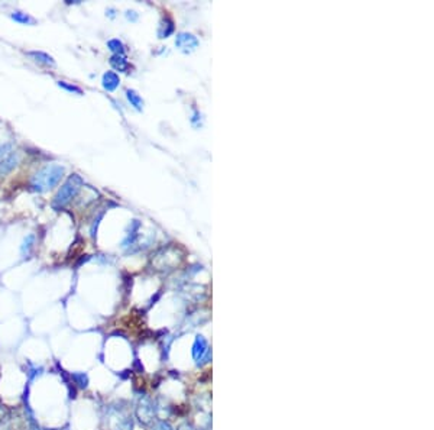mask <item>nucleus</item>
Instances as JSON below:
<instances>
[{"label":"nucleus","mask_w":434,"mask_h":430,"mask_svg":"<svg viewBox=\"0 0 434 430\" xmlns=\"http://www.w3.org/2000/svg\"><path fill=\"white\" fill-rule=\"evenodd\" d=\"M65 174V168L60 164H46L43 168L36 172L32 180H31V189L34 192L38 193H43L48 192L51 189H54L55 186H58V183L63 180Z\"/></svg>","instance_id":"obj_1"},{"label":"nucleus","mask_w":434,"mask_h":430,"mask_svg":"<svg viewBox=\"0 0 434 430\" xmlns=\"http://www.w3.org/2000/svg\"><path fill=\"white\" fill-rule=\"evenodd\" d=\"M83 186H84V181L78 174L70 175L67 178V181L61 186V189L58 190V193L55 194V197L52 200V207L55 210H61L78 194Z\"/></svg>","instance_id":"obj_2"},{"label":"nucleus","mask_w":434,"mask_h":430,"mask_svg":"<svg viewBox=\"0 0 434 430\" xmlns=\"http://www.w3.org/2000/svg\"><path fill=\"white\" fill-rule=\"evenodd\" d=\"M18 152L10 144L0 145V174H7L18 165Z\"/></svg>","instance_id":"obj_3"},{"label":"nucleus","mask_w":434,"mask_h":430,"mask_svg":"<svg viewBox=\"0 0 434 430\" xmlns=\"http://www.w3.org/2000/svg\"><path fill=\"white\" fill-rule=\"evenodd\" d=\"M175 45L182 51V52H191L198 46V41L194 35L191 34H178L175 38Z\"/></svg>","instance_id":"obj_4"},{"label":"nucleus","mask_w":434,"mask_h":430,"mask_svg":"<svg viewBox=\"0 0 434 430\" xmlns=\"http://www.w3.org/2000/svg\"><path fill=\"white\" fill-rule=\"evenodd\" d=\"M206 353H209V348H207V341L203 336H197L193 345V358L195 362H200L204 359Z\"/></svg>","instance_id":"obj_5"},{"label":"nucleus","mask_w":434,"mask_h":430,"mask_svg":"<svg viewBox=\"0 0 434 430\" xmlns=\"http://www.w3.org/2000/svg\"><path fill=\"white\" fill-rule=\"evenodd\" d=\"M103 87L108 90V91H113V90H116L117 87H119V83H120V80H119V76L116 74V73H113V71H108V73H105L103 74Z\"/></svg>","instance_id":"obj_6"},{"label":"nucleus","mask_w":434,"mask_h":430,"mask_svg":"<svg viewBox=\"0 0 434 430\" xmlns=\"http://www.w3.org/2000/svg\"><path fill=\"white\" fill-rule=\"evenodd\" d=\"M110 64H111V67L114 70H117L119 73H125L129 68V63H128L126 57L122 55V54H113L110 57Z\"/></svg>","instance_id":"obj_7"},{"label":"nucleus","mask_w":434,"mask_h":430,"mask_svg":"<svg viewBox=\"0 0 434 430\" xmlns=\"http://www.w3.org/2000/svg\"><path fill=\"white\" fill-rule=\"evenodd\" d=\"M28 55L32 57L39 64L46 65V67H54L55 65L54 58L51 55H48L46 52H42V51H31V52H28Z\"/></svg>","instance_id":"obj_8"},{"label":"nucleus","mask_w":434,"mask_h":430,"mask_svg":"<svg viewBox=\"0 0 434 430\" xmlns=\"http://www.w3.org/2000/svg\"><path fill=\"white\" fill-rule=\"evenodd\" d=\"M35 239H36V236L34 234L28 235V236L23 239V242H22L21 245V254L25 258L31 255V251L34 249V245H35Z\"/></svg>","instance_id":"obj_9"},{"label":"nucleus","mask_w":434,"mask_h":430,"mask_svg":"<svg viewBox=\"0 0 434 430\" xmlns=\"http://www.w3.org/2000/svg\"><path fill=\"white\" fill-rule=\"evenodd\" d=\"M10 18H12L15 22H18V23H22V25H35V19H34L32 16H29L28 13L19 12V10L13 12V13L10 15Z\"/></svg>","instance_id":"obj_10"},{"label":"nucleus","mask_w":434,"mask_h":430,"mask_svg":"<svg viewBox=\"0 0 434 430\" xmlns=\"http://www.w3.org/2000/svg\"><path fill=\"white\" fill-rule=\"evenodd\" d=\"M126 96H128V100L130 102V105L133 106V108L136 109V110H142V106H144V100H142V97L135 91V90H128V93H126Z\"/></svg>","instance_id":"obj_11"},{"label":"nucleus","mask_w":434,"mask_h":430,"mask_svg":"<svg viewBox=\"0 0 434 430\" xmlns=\"http://www.w3.org/2000/svg\"><path fill=\"white\" fill-rule=\"evenodd\" d=\"M71 380L74 381V384L80 388H87L88 386V375L84 372H72L71 374Z\"/></svg>","instance_id":"obj_12"},{"label":"nucleus","mask_w":434,"mask_h":430,"mask_svg":"<svg viewBox=\"0 0 434 430\" xmlns=\"http://www.w3.org/2000/svg\"><path fill=\"white\" fill-rule=\"evenodd\" d=\"M108 46L110 51H113L114 54H122L125 55V45L119 39H110L108 42Z\"/></svg>","instance_id":"obj_13"},{"label":"nucleus","mask_w":434,"mask_h":430,"mask_svg":"<svg viewBox=\"0 0 434 430\" xmlns=\"http://www.w3.org/2000/svg\"><path fill=\"white\" fill-rule=\"evenodd\" d=\"M174 32V26H173V22H164L162 25H161V29H159V38H168L171 34Z\"/></svg>","instance_id":"obj_14"},{"label":"nucleus","mask_w":434,"mask_h":430,"mask_svg":"<svg viewBox=\"0 0 434 430\" xmlns=\"http://www.w3.org/2000/svg\"><path fill=\"white\" fill-rule=\"evenodd\" d=\"M58 86L61 87V88H64V90H67V91H70V93H75V94H78V96L83 94V90H81L80 87L74 86V84H70V83H67V81H58Z\"/></svg>","instance_id":"obj_15"},{"label":"nucleus","mask_w":434,"mask_h":430,"mask_svg":"<svg viewBox=\"0 0 434 430\" xmlns=\"http://www.w3.org/2000/svg\"><path fill=\"white\" fill-rule=\"evenodd\" d=\"M155 430H171V428H170V425H168V423H165V422H161V423H158V426L155 428Z\"/></svg>","instance_id":"obj_16"}]
</instances>
